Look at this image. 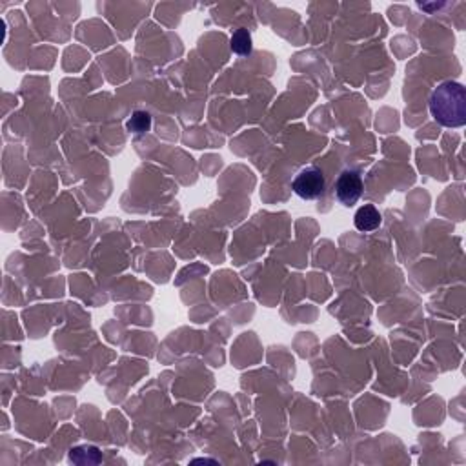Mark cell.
Listing matches in <instances>:
<instances>
[{"label":"cell","instance_id":"6da1fadb","mask_svg":"<svg viewBox=\"0 0 466 466\" xmlns=\"http://www.w3.org/2000/svg\"><path fill=\"white\" fill-rule=\"evenodd\" d=\"M430 113L445 127H461L466 124V89L454 81L441 82L430 97Z\"/></svg>","mask_w":466,"mask_h":466},{"label":"cell","instance_id":"7a4b0ae2","mask_svg":"<svg viewBox=\"0 0 466 466\" xmlns=\"http://www.w3.org/2000/svg\"><path fill=\"white\" fill-rule=\"evenodd\" d=\"M292 190L297 197L305 200H315L326 190V178L319 168L309 166L295 175L292 183Z\"/></svg>","mask_w":466,"mask_h":466},{"label":"cell","instance_id":"3957f363","mask_svg":"<svg viewBox=\"0 0 466 466\" xmlns=\"http://www.w3.org/2000/svg\"><path fill=\"white\" fill-rule=\"evenodd\" d=\"M363 191H365V183L356 170H344L335 181V199L346 208L357 204V200L363 197Z\"/></svg>","mask_w":466,"mask_h":466},{"label":"cell","instance_id":"277c9868","mask_svg":"<svg viewBox=\"0 0 466 466\" xmlns=\"http://www.w3.org/2000/svg\"><path fill=\"white\" fill-rule=\"evenodd\" d=\"M382 222V215L373 204H365V206H360L359 210L356 212V217H353V225L359 232L368 233L373 232V229H377Z\"/></svg>","mask_w":466,"mask_h":466},{"label":"cell","instance_id":"5b68a950","mask_svg":"<svg viewBox=\"0 0 466 466\" xmlns=\"http://www.w3.org/2000/svg\"><path fill=\"white\" fill-rule=\"evenodd\" d=\"M152 124L153 119L148 111L137 110L133 111L132 117L126 120V130L130 133H133V135H144V133H148L149 130H152Z\"/></svg>","mask_w":466,"mask_h":466},{"label":"cell","instance_id":"8992f818","mask_svg":"<svg viewBox=\"0 0 466 466\" xmlns=\"http://www.w3.org/2000/svg\"><path fill=\"white\" fill-rule=\"evenodd\" d=\"M69 459L76 465H97L101 462V452L95 446H76L72 450Z\"/></svg>","mask_w":466,"mask_h":466},{"label":"cell","instance_id":"52a82bcc","mask_svg":"<svg viewBox=\"0 0 466 466\" xmlns=\"http://www.w3.org/2000/svg\"><path fill=\"white\" fill-rule=\"evenodd\" d=\"M229 47H232L235 55H250L254 44H251V35L248 33V30H242L241 28V30L235 31L232 35V40H229Z\"/></svg>","mask_w":466,"mask_h":466}]
</instances>
